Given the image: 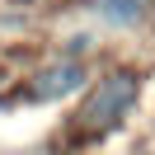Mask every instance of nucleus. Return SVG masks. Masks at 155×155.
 <instances>
[{
    "instance_id": "f257e3e1",
    "label": "nucleus",
    "mask_w": 155,
    "mask_h": 155,
    "mask_svg": "<svg viewBox=\"0 0 155 155\" xmlns=\"http://www.w3.org/2000/svg\"><path fill=\"white\" fill-rule=\"evenodd\" d=\"M132 104H136V75L132 71H113V75H104L89 89V99L75 113V127L85 136H99V132H108V127L122 122V117L132 113Z\"/></svg>"
},
{
    "instance_id": "f03ea898",
    "label": "nucleus",
    "mask_w": 155,
    "mask_h": 155,
    "mask_svg": "<svg viewBox=\"0 0 155 155\" xmlns=\"http://www.w3.org/2000/svg\"><path fill=\"white\" fill-rule=\"evenodd\" d=\"M80 80H85L80 61H75V57H66V61H57V66L38 71L33 94H38V99H61V94H71V89H80Z\"/></svg>"
},
{
    "instance_id": "7ed1b4c3",
    "label": "nucleus",
    "mask_w": 155,
    "mask_h": 155,
    "mask_svg": "<svg viewBox=\"0 0 155 155\" xmlns=\"http://www.w3.org/2000/svg\"><path fill=\"white\" fill-rule=\"evenodd\" d=\"M104 14H108L113 24H132V19H141V14H146V5H141V0H108Z\"/></svg>"
}]
</instances>
